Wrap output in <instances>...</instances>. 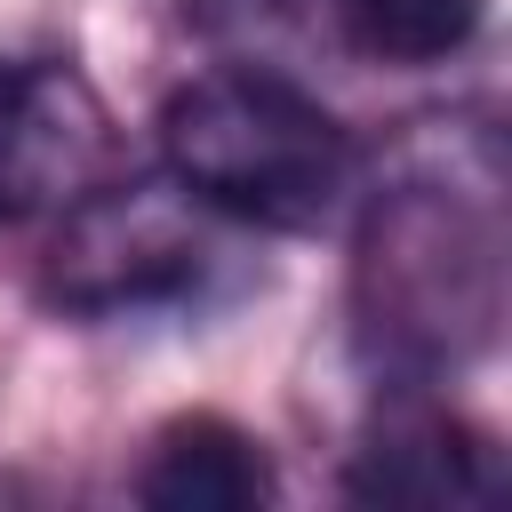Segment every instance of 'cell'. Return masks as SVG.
I'll list each match as a JSON object with an SVG mask.
<instances>
[{
    "instance_id": "obj_4",
    "label": "cell",
    "mask_w": 512,
    "mask_h": 512,
    "mask_svg": "<svg viewBox=\"0 0 512 512\" xmlns=\"http://www.w3.org/2000/svg\"><path fill=\"white\" fill-rule=\"evenodd\" d=\"M112 168V112L72 64L0 56V224L72 208Z\"/></svg>"
},
{
    "instance_id": "obj_1",
    "label": "cell",
    "mask_w": 512,
    "mask_h": 512,
    "mask_svg": "<svg viewBox=\"0 0 512 512\" xmlns=\"http://www.w3.org/2000/svg\"><path fill=\"white\" fill-rule=\"evenodd\" d=\"M504 328V144L432 120L352 200V336L392 384H440Z\"/></svg>"
},
{
    "instance_id": "obj_7",
    "label": "cell",
    "mask_w": 512,
    "mask_h": 512,
    "mask_svg": "<svg viewBox=\"0 0 512 512\" xmlns=\"http://www.w3.org/2000/svg\"><path fill=\"white\" fill-rule=\"evenodd\" d=\"M488 0H328V32L360 56V64H448L480 40Z\"/></svg>"
},
{
    "instance_id": "obj_6",
    "label": "cell",
    "mask_w": 512,
    "mask_h": 512,
    "mask_svg": "<svg viewBox=\"0 0 512 512\" xmlns=\"http://www.w3.org/2000/svg\"><path fill=\"white\" fill-rule=\"evenodd\" d=\"M136 496L160 512H256L280 496V472L248 424L200 408V416H176L152 432V448L136 464Z\"/></svg>"
},
{
    "instance_id": "obj_5",
    "label": "cell",
    "mask_w": 512,
    "mask_h": 512,
    "mask_svg": "<svg viewBox=\"0 0 512 512\" xmlns=\"http://www.w3.org/2000/svg\"><path fill=\"white\" fill-rule=\"evenodd\" d=\"M344 488L368 504H424V512H464L496 496V448L472 432L432 384H392V400L368 416Z\"/></svg>"
},
{
    "instance_id": "obj_3",
    "label": "cell",
    "mask_w": 512,
    "mask_h": 512,
    "mask_svg": "<svg viewBox=\"0 0 512 512\" xmlns=\"http://www.w3.org/2000/svg\"><path fill=\"white\" fill-rule=\"evenodd\" d=\"M224 216H208L176 176H96L72 208H56L40 296L72 320H144L200 304L224 272Z\"/></svg>"
},
{
    "instance_id": "obj_8",
    "label": "cell",
    "mask_w": 512,
    "mask_h": 512,
    "mask_svg": "<svg viewBox=\"0 0 512 512\" xmlns=\"http://www.w3.org/2000/svg\"><path fill=\"white\" fill-rule=\"evenodd\" d=\"M176 8L224 64H288L304 40L328 32V0H176Z\"/></svg>"
},
{
    "instance_id": "obj_2",
    "label": "cell",
    "mask_w": 512,
    "mask_h": 512,
    "mask_svg": "<svg viewBox=\"0 0 512 512\" xmlns=\"http://www.w3.org/2000/svg\"><path fill=\"white\" fill-rule=\"evenodd\" d=\"M152 136H160V176H176L208 216L240 232H320L368 184L352 128L280 64L216 56L208 72L168 88Z\"/></svg>"
}]
</instances>
